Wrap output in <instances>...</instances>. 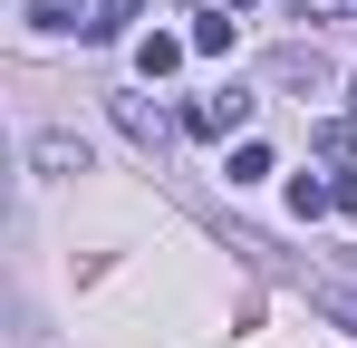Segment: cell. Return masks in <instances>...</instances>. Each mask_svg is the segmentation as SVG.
Returning <instances> with one entry per match:
<instances>
[{"label": "cell", "instance_id": "obj_3", "mask_svg": "<svg viewBox=\"0 0 357 348\" xmlns=\"http://www.w3.org/2000/svg\"><path fill=\"white\" fill-rule=\"evenodd\" d=\"M29 165H39V174H87V145H77V136H59V126H49V136H39V145H29Z\"/></svg>", "mask_w": 357, "mask_h": 348}, {"label": "cell", "instance_id": "obj_9", "mask_svg": "<svg viewBox=\"0 0 357 348\" xmlns=\"http://www.w3.org/2000/svg\"><path fill=\"white\" fill-rule=\"evenodd\" d=\"M328 194H338V213H357V165H338V174H328Z\"/></svg>", "mask_w": 357, "mask_h": 348}, {"label": "cell", "instance_id": "obj_10", "mask_svg": "<svg viewBox=\"0 0 357 348\" xmlns=\"http://www.w3.org/2000/svg\"><path fill=\"white\" fill-rule=\"evenodd\" d=\"M319 300H328V310H338V319L357 329V290H319Z\"/></svg>", "mask_w": 357, "mask_h": 348}, {"label": "cell", "instance_id": "obj_6", "mask_svg": "<svg viewBox=\"0 0 357 348\" xmlns=\"http://www.w3.org/2000/svg\"><path fill=\"white\" fill-rule=\"evenodd\" d=\"M290 213H299V223H319V213H338V194H328L319 174H299V184H290Z\"/></svg>", "mask_w": 357, "mask_h": 348}, {"label": "cell", "instance_id": "obj_12", "mask_svg": "<svg viewBox=\"0 0 357 348\" xmlns=\"http://www.w3.org/2000/svg\"><path fill=\"white\" fill-rule=\"evenodd\" d=\"M348 116H357V87H348Z\"/></svg>", "mask_w": 357, "mask_h": 348}, {"label": "cell", "instance_id": "obj_8", "mask_svg": "<svg viewBox=\"0 0 357 348\" xmlns=\"http://www.w3.org/2000/svg\"><path fill=\"white\" fill-rule=\"evenodd\" d=\"M271 174V145H232V184H261Z\"/></svg>", "mask_w": 357, "mask_h": 348}, {"label": "cell", "instance_id": "obj_11", "mask_svg": "<svg viewBox=\"0 0 357 348\" xmlns=\"http://www.w3.org/2000/svg\"><path fill=\"white\" fill-rule=\"evenodd\" d=\"M222 10H251V0H222Z\"/></svg>", "mask_w": 357, "mask_h": 348}, {"label": "cell", "instance_id": "obj_4", "mask_svg": "<svg viewBox=\"0 0 357 348\" xmlns=\"http://www.w3.org/2000/svg\"><path fill=\"white\" fill-rule=\"evenodd\" d=\"M183 49H193V39L155 29V39H135V68H145V78H174V68H183Z\"/></svg>", "mask_w": 357, "mask_h": 348}, {"label": "cell", "instance_id": "obj_7", "mask_svg": "<svg viewBox=\"0 0 357 348\" xmlns=\"http://www.w3.org/2000/svg\"><path fill=\"white\" fill-rule=\"evenodd\" d=\"M222 49H232V20L203 10V20H193V58H222Z\"/></svg>", "mask_w": 357, "mask_h": 348}, {"label": "cell", "instance_id": "obj_1", "mask_svg": "<svg viewBox=\"0 0 357 348\" xmlns=\"http://www.w3.org/2000/svg\"><path fill=\"white\" fill-rule=\"evenodd\" d=\"M241 116H251V97H241V87H222V97H193V107H183V136H232Z\"/></svg>", "mask_w": 357, "mask_h": 348}, {"label": "cell", "instance_id": "obj_5", "mask_svg": "<svg viewBox=\"0 0 357 348\" xmlns=\"http://www.w3.org/2000/svg\"><path fill=\"white\" fill-rule=\"evenodd\" d=\"M135 20H145V0H97V10H87V39H126Z\"/></svg>", "mask_w": 357, "mask_h": 348}, {"label": "cell", "instance_id": "obj_2", "mask_svg": "<svg viewBox=\"0 0 357 348\" xmlns=\"http://www.w3.org/2000/svg\"><path fill=\"white\" fill-rule=\"evenodd\" d=\"M116 126L135 136V145H165V136H174V116H165V107H145V97H116Z\"/></svg>", "mask_w": 357, "mask_h": 348}]
</instances>
